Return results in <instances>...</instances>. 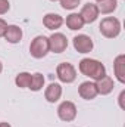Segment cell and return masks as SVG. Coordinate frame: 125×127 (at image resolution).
<instances>
[{"label":"cell","mask_w":125,"mask_h":127,"mask_svg":"<svg viewBox=\"0 0 125 127\" xmlns=\"http://www.w3.org/2000/svg\"><path fill=\"white\" fill-rule=\"evenodd\" d=\"M6 28H7V24H6V21L0 18V37H3V35H4Z\"/></svg>","instance_id":"cell-21"},{"label":"cell","mask_w":125,"mask_h":127,"mask_svg":"<svg viewBox=\"0 0 125 127\" xmlns=\"http://www.w3.org/2000/svg\"><path fill=\"white\" fill-rule=\"evenodd\" d=\"M99 30L102 32V35H104L106 38H115L121 32V22H119L118 18L107 16V18L102 19V22L99 25Z\"/></svg>","instance_id":"cell-2"},{"label":"cell","mask_w":125,"mask_h":127,"mask_svg":"<svg viewBox=\"0 0 125 127\" xmlns=\"http://www.w3.org/2000/svg\"><path fill=\"white\" fill-rule=\"evenodd\" d=\"M68 47V38L62 32H53L49 37V49L55 53H62Z\"/></svg>","instance_id":"cell-6"},{"label":"cell","mask_w":125,"mask_h":127,"mask_svg":"<svg viewBox=\"0 0 125 127\" xmlns=\"http://www.w3.org/2000/svg\"><path fill=\"white\" fill-rule=\"evenodd\" d=\"M61 96H62V86L58 84V83H52V84H49L47 89H46V92H44V97H46V100L50 102V103L58 102V100L61 99Z\"/></svg>","instance_id":"cell-10"},{"label":"cell","mask_w":125,"mask_h":127,"mask_svg":"<svg viewBox=\"0 0 125 127\" xmlns=\"http://www.w3.org/2000/svg\"><path fill=\"white\" fill-rule=\"evenodd\" d=\"M78 69L81 74H84L85 77H90L91 80L97 81L102 77L106 75V68L102 62H99L97 59H91V58H84L80 61Z\"/></svg>","instance_id":"cell-1"},{"label":"cell","mask_w":125,"mask_h":127,"mask_svg":"<svg viewBox=\"0 0 125 127\" xmlns=\"http://www.w3.org/2000/svg\"><path fill=\"white\" fill-rule=\"evenodd\" d=\"M80 15H81V18H83L84 24H91V22H94V21L99 18L97 4H94V3H87V4H84L83 9H81V12H80Z\"/></svg>","instance_id":"cell-8"},{"label":"cell","mask_w":125,"mask_h":127,"mask_svg":"<svg viewBox=\"0 0 125 127\" xmlns=\"http://www.w3.org/2000/svg\"><path fill=\"white\" fill-rule=\"evenodd\" d=\"M43 24L47 30H58L63 24V18L58 13H47L43 18Z\"/></svg>","instance_id":"cell-13"},{"label":"cell","mask_w":125,"mask_h":127,"mask_svg":"<svg viewBox=\"0 0 125 127\" xmlns=\"http://www.w3.org/2000/svg\"><path fill=\"white\" fill-rule=\"evenodd\" d=\"M59 1H61V6L65 10H72L80 4L81 0H59Z\"/></svg>","instance_id":"cell-19"},{"label":"cell","mask_w":125,"mask_h":127,"mask_svg":"<svg viewBox=\"0 0 125 127\" xmlns=\"http://www.w3.org/2000/svg\"><path fill=\"white\" fill-rule=\"evenodd\" d=\"M9 9H10V3H9V0H0V15L7 13Z\"/></svg>","instance_id":"cell-20"},{"label":"cell","mask_w":125,"mask_h":127,"mask_svg":"<svg viewBox=\"0 0 125 127\" xmlns=\"http://www.w3.org/2000/svg\"><path fill=\"white\" fill-rule=\"evenodd\" d=\"M56 75L62 83H72L77 78V71L74 65L69 62H62L58 65L56 68Z\"/></svg>","instance_id":"cell-4"},{"label":"cell","mask_w":125,"mask_h":127,"mask_svg":"<svg viewBox=\"0 0 125 127\" xmlns=\"http://www.w3.org/2000/svg\"><path fill=\"white\" fill-rule=\"evenodd\" d=\"M66 27L72 31H77V30H81L84 27V21L81 18L80 13H71L66 16Z\"/></svg>","instance_id":"cell-15"},{"label":"cell","mask_w":125,"mask_h":127,"mask_svg":"<svg viewBox=\"0 0 125 127\" xmlns=\"http://www.w3.org/2000/svg\"><path fill=\"white\" fill-rule=\"evenodd\" d=\"M72 43H74V47H75V50L78 53H88V52L93 50V47H94L93 40L88 35H85V34L75 35L74 40H72Z\"/></svg>","instance_id":"cell-7"},{"label":"cell","mask_w":125,"mask_h":127,"mask_svg":"<svg viewBox=\"0 0 125 127\" xmlns=\"http://www.w3.org/2000/svg\"><path fill=\"white\" fill-rule=\"evenodd\" d=\"M96 87H97L99 95H109L113 90L115 84H113V80L109 75H104V77H102L100 80L96 81Z\"/></svg>","instance_id":"cell-11"},{"label":"cell","mask_w":125,"mask_h":127,"mask_svg":"<svg viewBox=\"0 0 125 127\" xmlns=\"http://www.w3.org/2000/svg\"><path fill=\"white\" fill-rule=\"evenodd\" d=\"M1 71H3V64L0 62V72H1Z\"/></svg>","instance_id":"cell-24"},{"label":"cell","mask_w":125,"mask_h":127,"mask_svg":"<svg viewBox=\"0 0 125 127\" xmlns=\"http://www.w3.org/2000/svg\"><path fill=\"white\" fill-rule=\"evenodd\" d=\"M124 97H125V90H122V92H121V95H119V97H118V100H119V106H121L122 109H125V105H124Z\"/></svg>","instance_id":"cell-22"},{"label":"cell","mask_w":125,"mask_h":127,"mask_svg":"<svg viewBox=\"0 0 125 127\" xmlns=\"http://www.w3.org/2000/svg\"><path fill=\"white\" fill-rule=\"evenodd\" d=\"M118 6V1L116 0H100L97 1V9H99V13H103V15H107V13H112Z\"/></svg>","instance_id":"cell-16"},{"label":"cell","mask_w":125,"mask_h":127,"mask_svg":"<svg viewBox=\"0 0 125 127\" xmlns=\"http://www.w3.org/2000/svg\"><path fill=\"white\" fill-rule=\"evenodd\" d=\"M50 1H59V0H50Z\"/></svg>","instance_id":"cell-25"},{"label":"cell","mask_w":125,"mask_h":127,"mask_svg":"<svg viewBox=\"0 0 125 127\" xmlns=\"http://www.w3.org/2000/svg\"><path fill=\"white\" fill-rule=\"evenodd\" d=\"M3 37L6 38V41H9L12 44H16L22 38V30L18 25H7V28H6Z\"/></svg>","instance_id":"cell-14"},{"label":"cell","mask_w":125,"mask_h":127,"mask_svg":"<svg viewBox=\"0 0 125 127\" xmlns=\"http://www.w3.org/2000/svg\"><path fill=\"white\" fill-rule=\"evenodd\" d=\"M31 83V74L30 72H19L15 77V84L21 89H28Z\"/></svg>","instance_id":"cell-18"},{"label":"cell","mask_w":125,"mask_h":127,"mask_svg":"<svg viewBox=\"0 0 125 127\" xmlns=\"http://www.w3.org/2000/svg\"><path fill=\"white\" fill-rule=\"evenodd\" d=\"M0 127H10L9 123H0Z\"/></svg>","instance_id":"cell-23"},{"label":"cell","mask_w":125,"mask_h":127,"mask_svg":"<svg viewBox=\"0 0 125 127\" xmlns=\"http://www.w3.org/2000/svg\"><path fill=\"white\" fill-rule=\"evenodd\" d=\"M58 115H59V118L62 121H66V123L74 121L77 118V106H75V103L71 102V100H63L59 105V108H58Z\"/></svg>","instance_id":"cell-5"},{"label":"cell","mask_w":125,"mask_h":127,"mask_svg":"<svg viewBox=\"0 0 125 127\" xmlns=\"http://www.w3.org/2000/svg\"><path fill=\"white\" fill-rule=\"evenodd\" d=\"M43 86H44V77H43V74H40V72L31 74V83H30L28 89H31L32 92H38V90L43 89Z\"/></svg>","instance_id":"cell-17"},{"label":"cell","mask_w":125,"mask_h":127,"mask_svg":"<svg viewBox=\"0 0 125 127\" xmlns=\"http://www.w3.org/2000/svg\"><path fill=\"white\" fill-rule=\"evenodd\" d=\"M78 95L81 96L83 99L85 100H91L96 96L99 95L97 93V87H96V83L94 81H84L80 84L78 87Z\"/></svg>","instance_id":"cell-9"},{"label":"cell","mask_w":125,"mask_h":127,"mask_svg":"<svg viewBox=\"0 0 125 127\" xmlns=\"http://www.w3.org/2000/svg\"><path fill=\"white\" fill-rule=\"evenodd\" d=\"M49 38L46 35H37L30 44V53L32 58L41 59L49 53Z\"/></svg>","instance_id":"cell-3"},{"label":"cell","mask_w":125,"mask_h":127,"mask_svg":"<svg viewBox=\"0 0 125 127\" xmlns=\"http://www.w3.org/2000/svg\"><path fill=\"white\" fill-rule=\"evenodd\" d=\"M96 1H100V0H96Z\"/></svg>","instance_id":"cell-26"},{"label":"cell","mask_w":125,"mask_h":127,"mask_svg":"<svg viewBox=\"0 0 125 127\" xmlns=\"http://www.w3.org/2000/svg\"><path fill=\"white\" fill-rule=\"evenodd\" d=\"M115 77L119 83H125V55H118L113 61Z\"/></svg>","instance_id":"cell-12"}]
</instances>
